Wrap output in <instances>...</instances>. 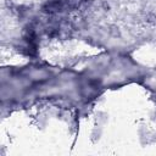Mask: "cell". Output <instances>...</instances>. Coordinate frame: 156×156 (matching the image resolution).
Here are the masks:
<instances>
[{
    "instance_id": "cell-1",
    "label": "cell",
    "mask_w": 156,
    "mask_h": 156,
    "mask_svg": "<svg viewBox=\"0 0 156 156\" xmlns=\"http://www.w3.org/2000/svg\"><path fill=\"white\" fill-rule=\"evenodd\" d=\"M43 9H44L45 12L54 13V12H57V11H60L62 9V2L60 0H50L44 5Z\"/></svg>"
}]
</instances>
